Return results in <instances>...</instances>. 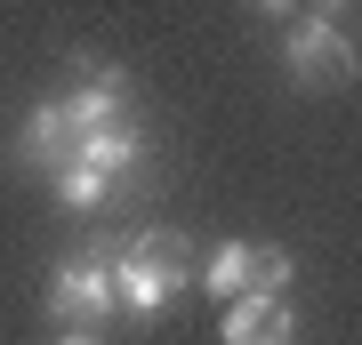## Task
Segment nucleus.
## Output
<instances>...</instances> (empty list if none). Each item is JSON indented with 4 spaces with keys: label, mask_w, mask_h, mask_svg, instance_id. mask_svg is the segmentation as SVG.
Listing matches in <instances>:
<instances>
[{
    "label": "nucleus",
    "mask_w": 362,
    "mask_h": 345,
    "mask_svg": "<svg viewBox=\"0 0 362 345\" xmlns=\"http://www.w3.org/2000/svg\"><path fill=\"white\" fill-rule=\"evenodd\" d=\"M354 64H362V49L346 40L338 8H298V16H290L282 73L298 80V89H338V80H354Z\"/></svg>",
    "instance_id": "2"
},
{
    "label": "nucleus",
    "mask_w": 362,
    "mask_h": 345,
    "mask_svg": "<svg viewBox=\"0 0 362 345\" xmlns=\"http://www.w3.org/2000/svg\"><path fill=\"white\" fill-rule=\"evenodd\" d=\"M226 345H298V313L282 297H233L226 321H218Z\"/></svg>",
    "instance_id": "5"
},
{
    "label": "nucleus",
    "mask_w": 362,
    "mask_h": 345,
    "mask_svg": "<svg viewBox=\"0 0 362 345\" xmlns=\"http://www.w3.org/2000/svg\"><path fill=\"white\" fill-rule=\"evenodd\" d=\"M202 289L218 297V305H233V297H250V241H218L202 265Z\"/></svg>",
    "instance_id": "8"
},
{
    "label": "nucleus",
    "mask_w": 362,
    "mask_h": 345,
    "mask_svg": "<svg viewBox=\"0 0 362 345\" xmlns=\"http://www.w3.org/2000/svg\"><path fill=\"white\" fill-rule=\"evenodd\" d=\"M49 193H57V209H73V217H89V209H105V193H113V177H97L89 161H65L49 177Z\"/></svg>",
    "instance_id": "9"
},
{
    "label": "nucleus",
    "mask_w": 362,
    "mask_h": 345,
    "mask_svg": "<svg viewBox=\"0 0 362 345\" xmlns=\"http://www.w3.org/2000/svg\"><path fill=\"white\" fill-rule=\"evenodd\" d=\"M73 161H89L97 177H121V169H137V161H145V128H137V121L89 128V137H73Z\"/></svg>",
    "instance_id": "7"
},
{
    "label": "nucleus",
    "mask_w": 362,
    "mask_h": 345,
    "mask_svg": "<svg viewBox=\"0 0 362 345\" xmlns=\"http://www.w3.org/2000/svg\"><path fill=\"white\" fill-rule=\"evenodd\" d=\"M57 345H105L97 329H57Z\"/></svg>",
    "instance_id": "11"
},
{
    "label": "nucleus",
    "mask_w": 362,
    "mask_h": 345,
    "mask_svg": "<svg viewBox=\"0 0 362 345\" xmlns=\"http://www.w3.org/2000/svg\"><path fill=\"white\" fill-rule=\"evenodd\" d=\"M65 121H73V137L129 121V73H121V64H97V56H81V80L65 89Z\"/></svg>",
    "instance_id": "4"
},
{
    "label": "nucleus",
    "mask_w": 362,
    "mask_h": 345,
    "mask_svg": "<svg viewBox=\"0 0 362 345\" xmlns=\"http://www.w3.org/2000/svg\"><path fill=\"white\" fill-rule=\"evenodd\" d=\"M290 273H298V257H290V249L250 241V297H282V289H290Z\"/></svg>",
    "instance_id": "10"
},
{
    "label": "nucleus",
    "mask_w": 362,
    "mask_h": 345,
    "mask_svg": "<svg viewBox=\"0 0 362 345\" xmlns=\"http://www.w3.org/2000/svg\"><path fill=\"white\" fill-rule=\"evenodd\" d=\"M65 145H73V121H65V97H40L33 113H25V128H16V161H33V169H49V177H57V169L73 161Z\"/></svg>",
    "instance_id": "6"
},
{
    "label": "nucleus",
    "mask_w": 362,
    "mask_h": 345,
    "mask_svg": "<svg viewBox=\"0 0 362 345\" xmlns=\"http://www.w3.org/2000/svg\"><path fill=\"white\" fill-rule=\"evenodd\" d=\"M49 313H57V329H89V321L121 313L113 305V257H105V249L65 257V265L49 273Z\"/></svg>",
    "instance_id": "3"
},
{
    "label": "nucleus",
    "mask_w": 362,
    "mask_h": 345,
    "mask_svg": "<svg viewBox=\"0 0 362 345\" xmlns=\"http://www.w3.org/2000/svg\"><path fill=\"white\" fill-rule=\"evenodd\" d=\"M105 257H113V305H121V313H137V321H161V313H169V297L194 282L185 233H169V225L121 233Z\"/></svg>",
    "instance_id": "1"
}]
</instances>
